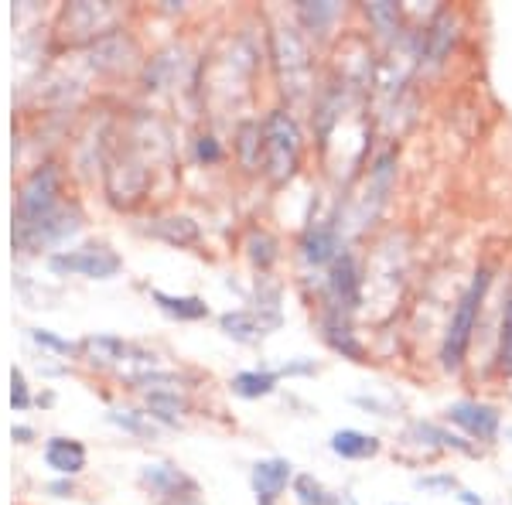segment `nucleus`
I'll list each match as a JSON object with an SVG mask.
<instances>
[{
    "instance_id": "nucleus-21",
    "label": "nucleus",
    "mask_w": 512,
    "mask_h": 505,
    "mask_svg": "<svg viewBox=\"0 0 512 505\" xmlns=\"http://www.w3.org/2000/svg\"><path fill=\"white\" fill-rule=\"evenodd\" d=\"M154 233L164 236L168 243H178V246L195 243V239H198V229H195L192 219H164V222L154 226Z\"/></svg>"
},
{
    "instance_id": "nucleus-16",
    "label": "nucleus",
    "mask_w": 512,
    "mask_h": 505,
    "mask_svg": "<svg viewBox=\"0 0 512 505\" xmlns=\"http://www.w3.org/2000/svg\"><path fill=\"white\" fill-rule=\"evenodd\" d=\"M86 355L93 366H113V362H120L123 355H127V345L120 342V338L113 335H99V338H86Z\"/></svg>"
},
{
    "instance_id": "nucleus-23",
    "label": "nucleus",
    "mask_w": 512,
    "mask_h": 505,
    "mask_svg": "<svg viewBox=\"0 0 512 505\" xmlns=\"http://www.w3.org/2000/svg\"><path fill=\"white\" fill-rule=\"evenodd\" d=\"M250 260L256 267H270V263L277 260V243L270 239L267 233H250Z\"/></svg>"
},
{
    "instance_id": "nucleus-3",
    "label": "nucleus",
    "mask_w": 512,
    "mask_h": 505,
    "mask_svg": "<svg viewBox=\"0 0 512 505\" xmlns=\"http://www.w3.org/2000/svg\"><path fill=\"white\" fill-rule=\"evenodd\" d=\"M297 164H301V130L291 113L274 110L263 120V168H267L270 181L294 178Z\"/></svg>"
},
{
    "instance_id": "nucleus-22",
    "label": "nucleus",
    "mask_w": 512,
    "mask_h": 505,
    "mask_svg": "<svg viewBox=\"0 0 512 505\" xmlns=\"http://www.w3.org/2000/svg\"><path fill=\"white\" fill-rule=\"evenodd\" d=\"M147 407H151L154 417L171 420V424H175L178 413L185 410V403L178 400V393H147Z\"/></svg>"
},
{
    "instance_id": "nucleus-19",
    "label": "nucleus",
    "mask_w": 512,
    "mask_h": 505,
    "mask_svg": "<svg viewBox=\"0 0 512 505\" xmlns=\"http://www.w3.org/2000/svg\"><path fill=\"white\" fill-rule=\"evenodd\" d=\"M366 18H369V24H373V28L383 38H393V31L400 28V11H396V4H386V0H379V4H369L366 7Z\"/></svg>"
},
{
    "instance_id": "nucleus-24",
    "label": "nucleus",
    "mask_w": 512,
    "mask_h": 505,
    "mask_svg": "<svg viewBox=\"0 0 512 505\" xmlns=\"http://www.w3.org/2000/svg\"><path fill=\"white\" fill-rule=\"evenodd\" d=\"M499 366L512 372V294L502 308V331H499Z\"/></svg>"
},
{
    "instance_id": "nucleus-26",
    "label": "nucleus",
    "mask_w": 512,
    "mask_h": 505,
    "mask_svg": "<svg viewBox=\"0 0 512 505\" xmlns=\"http://www.w3.org/2000/svg\"><path fill=\"white\" fill-rule=\"evenodd\" d=\"M11 403H14L18 410L28 407V386H24V376H21L18 369L11 372Z\"/></svg>"
},
{
    "instance_id": "nucleus-25",
    "label": "nucleus",
    "mask_w": 512,
    "mask_h": 505,
    "mask_svg": "<svg viewBox=\"0 0 512 505\" xmlns=\"http://www.w3.org/2000/svg\"><path fill=\"white\" fill-rule=\"evenodd\" d=\"M110 420L113 424H120V427H127V430H134V434H151V424H147L140 413H134V410H113L110 413Z\"/></svg>"
},
{
    "instance_id": "nucleus-13",
    "label": "nucleus",
    "mask_w": 512,
    "mask_h": 505,
    "mask_svg": "<svg viewBox=\"0 0 512 505\" xmlns=\"http://www.w3.org/2000/svg\"><path fill=\"white\" fill-rule=\"evenodd\" d=\"M267 321L256 318L250 311H229L222 314V331H226L229 338H236V342H256V338L267 335Z\"/></svg>"
},
{
    "instance_id": "nucleus-7",
    "label": "nucleus",
    "mask_w": 512,
    "mask_h": 505,
    "mask_svg": "<svg viewBox=\"0 0 512 505\" xmlns=\"http://www.w3.org/2000/svg\"><path fill=\"white\" fill-rule=\"evenodd\" d=\"M52 267L59 273H79V277L106 280L120 270V256L110 253L106 246H86V250H76V253H59L52 260Z\"/></svg>"
},
{
    "instance_id": "nucleus-2",
    "label": "nucleus",
    "mask_w": 512,
    "mask_h": 505,
    "mask_svg": "<svg viewBox=\"0 0 512 505\" xmlns=\"http://www.w3.org/2000/svg\"><path fill=\"white\" fill-rule=\"evenodd\" d=\"M492 284V270H478L472 287L461 294L458 308H454L451 321H448V335H444V345H441V362L444 369H458L465 362V352L472 345V335H475V325H478V311H482V301H485V291Z\"/></svg>"
},
{
    "instance_id": "nucleus-1",
    "label": "nucleus",
    "mask_w": 512,
    "mask_h": 505,
    "mask_svg": "<svg viewBox=\"0 0 512 505\" xmlns=\"http://www.w3.org/2000/svg\"><path fill=\"white\" fill-rule=\"evenodd\" d=\"M59 171L52 164L38 168L35 175L21 185V195H18V243H28V239H48L55 236H65L76 229V222H62L59 212Z\"/></svg>"
},
{
    "instance_id": "nucleus-30",
    "label": "nucleus",
    "mask_w": 512,
    "mask_h": 505,
    "mask_svg": "<svg viewBox=\"0 0 512 505\" xmlns=\"http://www.w3.org/2000/svg\"><path fill=\"white\" fill-rule=\"evenodd\" d=\"M458 499H461V505H482V499H478V495H472V492H461Z\"/></svg>"
},
{
    "instance_id": "nucleus-4",
    "label": "nucleus",
    "mask_w": 512,
    "mask_h": 505,
    "mask_svg": "<svg viewBox=\"0 0 512 505\" xmlns=\"http://www.w3.org/2000/svg\"><path fill=\"white\" fill-rule=\"evenodd\" d=\"M274 59H277L280 82H284V93L291 99L308 96L315 62H311V52H308V45H304L301 31L291 28V24L274 31Z\"/></svg>"
},
{
    "instance_id": "nucleus-9",
    "label": "nucleus",
    "mask_w": 512,
    "mask_h": 505,
    "mask_svg": "<svg viewBox=\"0 0 512 505\" xmlns=\"http://www.w3.org/2000/svg\"><path fill=\"white\" fill-rule=\"evenodd\" d=\"M321 338L328 342V349L338 352L342 359H352V362H366V345L355 338V331L349 325V314L342 311H328L321 314Z\"/></svg>"
},
{
    "instance_id": "nucleus-15",
    "label": "nucleus",
    "mask_w": 512,
    "mask_h": 505,
    "mask_svg": "<svg viewBox=\"0 0 512 505\" xmlns=\"http://www.w3.org/2000/svg\"><path fill=\"white\" fill-rule=\"evenodd\" d=\"M277 389V372H239L233 379V393L243 400H260Z\"/></svg>"
},
{
    "instance_id": "nucleus-10",
    "label": "nucleus",
    "mask_w": 512,
    "mask_h": 505,
    "mask_svg": "<svg viewBox=\"0 0 512 505\" xmlns=\"http://www.w3.org/2000/svg\"><path fill=\"white\" fill-rule=\"evenodd\" d=\"M294 478V468L291 461L284 458H267V461H256L253 465V492L256 499H260V505H274L280 495H284L287 482Z\"/></svg>"
},
{
    "instance_id": "nucleus-27",
    "label": "nucleus",
    "mask_w": 512,
    "mask_h": 505,
    "mask_svg": "<svg viewBox=\"0 0 512 505\" xmlns=\"http://www.w3.org/2000/svg\"><path fill=\"white\" fill-rule=\"evenodd\" d=\"M198 157H202V161H216V157H219L216 140H212V137H202V140H198Z\"/></svg>"
},
{
    "instance_id": "nucleus-20",
    "label": "nucleus",
    "mask_w": 512,
    "mask_h": 505,
    "mask_svg": "<svg viewBox=\"0 0 512 505\" xmlns=\"http://www.w3.org/2000/svg\"><path fill=\"white\" fill-rule=\"evenodd\" d=\"M301 24L308 31H315V35H321V31L328 28L335 18H338V4H301Z\"/></svg>"
},
{
    "instance_id": "nucleus-8",
    "label": "nucleus",
    "mask_w": 512,
    "mask_h": 505,
    "mask_svg": "<svg viewBox=\"0 0 512 505\" xmlns=\"http://www.w3.org/2000/svg\"><path fill=\"white\" fill-rule=\"evenodd\" d=\"M301 253L311 267H325V263H335L342 256V236H338V219L328 215V219H318L315 226L304 233L301 239Z\"/></svg>"
},
{
    "instance_id": "nucleus-17",
    "label": "nucleus",
    "mask_w": 512,
    "mask_h": 505,
    "mask_svg": "<svg viewBox=\"0 0 512 505\" xmlns=\"http://www.w3.org/2000/svg\"><path fill=\"white\" fill-rule=\"evenodd\" d=\"M448 24H451V14H437V21L427 28V59L431 62H441L451 48V35H448Z\"/></svg>"
},
{
    "instance_id": "nucleus-14",
    "label": "nucleus",
    "mask_w": 512,
    "mask_h": 505,
    "mask_svg": "<svg viewBox=\"0 0 512 505\" xmlns=\"http://www.w3.org/2000/svg\"><path fill=\"white\" fill-rule=\"evenodd\" d=\"M154 301H158V308L164 314H171V318H178V321H198L209 314V304H205L202 297H171L164 291H154Z\"/></svg>"
},
{
    "instance_id": "nucleus-12",
    "label": "nucleus",
    "mask_w": 512,
    "mask_h": 505,
    "mask_svg": "<svg viewBox=\"0 0 512 505\" xmlns=\"http://www.w3.org/2000/svg\"><path fill=\"white\" fill-rule=\"evenodd\" d=\"M48 468H55L59 475H76L86 465V447L79 441H65V437H52L45 447Z\"/></svg>"
},
{
    "instance_id": "nucleus-6",
    "label": "nucleus",
    "mask_w": 512,
    "mask_h": 505,
    "mask_svg": "<svg viewBox=\"0 0 512 505\" xmlns=\"http://www.w3.org/2000/svg\"><path fill=\"white\" fill-rule=\"evenodd\" d=\"M448 420L458 424L468 437L475 441H492L502 427V413L492 403H478V400H458L448 407Z\"/></svg>"
},
{
    "instance_id": "nucleus-5",
    "label": "nucleus",
    "mask_w": 512,
    "mask_h": 505,
    "mask_svg": "<svg viewBox=\"0 0 512 505\" xmlns=\"http://www.w3.org/2000/svg\"><path fill=\"white\" fill-rule=\"evenodd\" d=\"M359 297H362L359 263H355L352 253H342L332 263V273H328V311L352 314L359 308Z\"/></svg>"
},
{
    "instance_id": "nucleus-29",
    "label": "nucleus",
    "mask_w": 512,
    "mask_h": 505,
    "mask_svg": "<svg viewBox=\"0 0 512 505\" xmlns=\"http://www.w3.org/2000/svg\"><path fill=\"white\" fill-rule=\"evenodd\" d=\"M420 488H454V478L444 475V478H420L417 482Z\"/></svg>"
},
{
    "instance_id": "nucleus-18",
    "label": "nucleus",
    "mask_w": 512,
    "mask_h": 505,
    "mask_svg": "<svg viewBox=\"0 0 512 505\" xmlns=\"http://www.w3.org/2000/svg\"><path fill=\"white\" fill-rule=\"evenodd\" d=\"M294 492H297V499H301V505H335L338 502L335 495L311 475H297L294 478Z\"/></svg>"
},
{
    "instance_id": "nucleus-28",
    "label": "nucleus",
    "mask_w": 512,
    "mask_h": 505,
    "mask_svg": "<svg viewBox=\"0 0 512 505\" xmlns=\"http://www.w3.org/2000/svg\"><path fill=\"white\" fill-rule=\"evenodd\" d=\"M35 338L41 345H48V349H59V352H72V345L69 342H59L55 335H48V331H35Z\"/></svg>"
},
{
    "instance_id": "nucleus-11",
    "label": "nucleus",
    "mask_w": 512,
    "mask_h": 505,
    "mask_svg": "<svg viewBox=\"0 0 512 505\" xmlns=\"http://www.w3.org/2000/svg\"><path fill=\"white\" fill-rule=\"evenodd\" d=\"M332 451L345 461H366V458H373V454H379V441L373 434H362V430L345 427V430H335L332 434Z\"/></svg>"
}]
</instances>
